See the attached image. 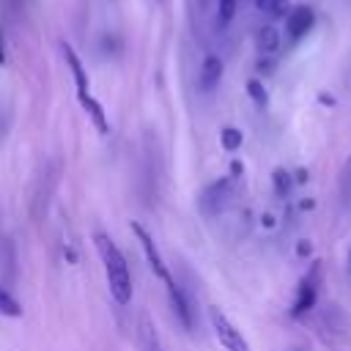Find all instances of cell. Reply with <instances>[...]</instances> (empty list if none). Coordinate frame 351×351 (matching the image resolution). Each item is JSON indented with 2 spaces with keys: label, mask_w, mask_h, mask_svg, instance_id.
Returning <instances> with one entry per match:
<instances>
[{
  "label": "cell",
  "mask_w": 351,
  "mask_h": 351,
  "mask_svg": "<svg viewBox=\"0 0 351 351\" xmlns=\"http://www.w3.org/2000/svg\"><path fill=\"white\" fill-rule=\"evenodd\" d=\"M93 244H96V252L101 258V266H104V277H107V288H110L112 302L118 307L129 304L132 302V274H129V263H126L123 252L118 250V244L107 233H96L93 236Z\"/></svg>",
  "instance_id": "cell-1"
},
{
  "label": "cell",
  "mask_w": 351,
  "mask_h": 351,
  "mask_svg": "<svg viewBox=\"0 0 351 351\" xmlns=\"http://www.w3.org/2000/svg\"><path fill=\"white\" fill-rule=\"evenodd\" d=\"M132 233L137 236V241H140V247H143V255H145V261H148V269L154 271V277L165 285V288H173L176 285V280H173V274H170V269H167V263H165V258H162V252H159V247L154 244V239H151V233L140 225V222H132Z\"/></svg>",
  "instance_id": "cell-2"
},
{
  "label": "cell",
  "mask_w": 351,
  "mask_h": 351,
  "mask_svg": "<svg viewBox=\"0 0 351 351\" xmlns=\"http://www.w3.org/2000/svg\"><path fill=\"white\" fill-rule=\"evenodd\" d=\"M208 321H211V329H214V335L225 351H250L241 329H236V324L219 307H208Z\"/></svg>",
  "instance_id": "cell-3"
},
{
  "label": "cell",
  "mask_w": 351,
  "mask_h": 351,
  "mask_svg": "<svg viewBox=\"0 0 351 351\" xmlns=\"http://www.w3.org/2000/svg\"><path fill=\"white\" fill-rule=\"evenodd\" d=\"M313 25H315V14H313L310 5H296V8H291L288 16H285V33H288L291 41L304 38V36L313 30Z\"/></svg>",
  "instance_id": "cell-4"
},
{
  "label": "cell",
  "mask_w": 351,
  "mask_h": 351,
  "mask_svg": "<svg viewBox=\"0 0 351 351\" xmlns=\"http://www.w3.org/2000/svg\"><path fill=\"white\" fill-rule=\"evenodd\" d=\"M228 197H230V178H219V181H214V184L203 192L200 206H203L206 214H217V211L228 203Z\"/></svg>",
  "instance_id": "cell-5"
},
{
  "label": "cell",
  "mask_w": 351,
  "mask_h": 351,
  "mask_svg": "<svg viewBox=\"0 0 351 351\" xmlns=\"http://www.w3.org/2000/svg\"><path fill=\"white\" fill-rule=\"evenodd\" d=\"M222 80V60L217 55H206L200 63V74H197V85L203 93H211Z\"/></svg>",
  "instance_id": "cell-6"
},
{
  "label": "cell",
  "mask_w": 351,
  "mask_h": 351,
  "mask_svg": "<svg viewBox=\"0 0 351 351\" xmlns=\"http://www.w3.org/2000/svg\"><path fill=\"white\" fill-rule=\"evenodd\" d=\"M315 271L318 269H313L304 280H302V285H299V293H296V302H293V315H302V313H307L310 307H315V299H318V291H315Z\"/></svg>",
  "instance_id": "cell-7"
},
{
  "label": "cell",
  "mask_w": 351,
  "mask_h": 351,
  "mask_svg": "<svg viewBox=\"0 0 351 351\" xmlns=\"http://www.w3.org/2000/svg\"><path fill=\"white\" fill-rule=\"evenodd\" d=\"M77 99H80V107L88 112V118H90V123L96 126V132L99 134H107L110 132V123H107V115H104V107L90 96V90H85V93H77Z\"/></svg>",
  "instance_id": "cell-8"
},
{
  "label": "cell",
  "mask_w": 351,
  "mask_h": 351,
  "mask_svg": "<svg viewBox=\"0 0 351 351\" xmlns=\"http://www.w3.org/2000/svg\"><path fill=\"white\" fill-rule=\"evenodd\" d=\"M60 49H63V58H66V66H69V71H71V77H74V85H77V93H85V90H90V85H88V74H85V69H82V60L77 58V52H74V47H71V44H63Z\"/></svg>",
  "instance_id": "cell-9"
},
{
  "label": "cell",
  "mask_w": 351,
  "mask_h": 351,
  "mask_svg": "<svg viewBox=\"0 0 351 351\" xmlns=\"http://www.w3.org/2000/svg\"><path fill=\"white\" fill-rule=\"evenodd\" d=\"M255 47H258V52L261 55H274L277 49H280V30L274 27V25H263L261 30H258V36H255Z\"/></svg>",
  "instance_id": "cell-10"
},
{
  "label": "cell",
  "mask_w": 351,
  "mask_h": 351,
  "mask_svg": "<svg viewBox=\"0 0 351 351\" xmlns=\"http://www.w3.org/2000/svg\"><path fill=\"white\" fill-rule=\"evenodd\" d=\"M0 315H5V318H19V315H22V304H19L16 296L8 293L3 285H0Z\"/></svg>",
  "instance_id": "cell-11"
},
{
  "label": "cell",
  "mask_w": 351,
  "mask_h": 351,
  "mask_svg": "<svg viewBox=\"0 0 351 351\" xmlns=\"http://www.w3.org/2000/svg\"><path fill=\"white\" fill-rule=\"evenodd\" d=\"M258 11L269 14V16H285L288 11V0H255Z\"/></svg>",
  "instance_id": "cell-12"
},
{
  "label": "cell",
  "mask_w": 351,
  "mask_h": 351,
  "mask_svg": "<svg viewBox=\"0 0 351 351\" xmlns=\"http://www.w3.org/2000/svg\"><path fill=\"white\" fill-rule=\"evenodd\" d=\"M219 140H222V148H225V151H236L244 137H241V132H239L236 126H225L222 134H219Z\"/></svg>",
  "instance_id": "cell-13"
},
{
  "label": "cell",
  "mask_w": 351,
  "mask_h": 351,
  "mask_svg": "<svg viewBox=\"0 0 351 351\" xmlns=\"http://www.w3.org/2000/svg\"><path fill=\"white\" fill-rule=\"evenodd\" d=\"M271 184H274V192H277L280 197H288V192H291V186H293V178H291L285 170H274Z\"/></svg>",
  "instance_id": "cell-14"
},
{
  "label": "cell",
  "mask_w": 351,
  "mask_h": 351,
  "mask_svg": "<svg viewBox=\"0 0 351 351\" xmlns=\"http://www.w3.org/2000/svg\"><path fill=\"white\" fill-rule=\"evenodd\" d=\"M247 93L255 99V104L266 107V101H269V93H266V88H263L258 80H250V82H247Z\"/></svg>",
  "instance_id": "cell-15"
},
{
  "label": "cell",
  "mask_w": 351,
  "mask_h": 351,
  "mask_svg": "<svg viewBox=\"0 0 351 351\" xmlns=\"http://www.w3.org/2000/svg\"><path fill=\"white\" fill-rule=\"evenodd\" d=\"M236 14V0H219V11H217V22L225 27Z\"/></svg>",
  "instance_id": "cell-16"
},
{
  "label": "cell",
  "mask_w": 351,
  "mask_h": 351,
  "mask_svg": "<svg viewBox=\"0 0 351 351\" xmlns=\"http://www.w3.org/2000/svg\"><path fill=\"white\" fill-rule=\"evenodd\" d=\"M310 241H299V255H310Z\"/></svg>",
  "instance_id": "cell-17"
},
{
  "label": "cell",
  "mask_w": 351,
  "mask_h": 351,
  "mask_svg": "<svg viewBox=\"0 0 351 351\" xmlns=\"http://www.w3.org/2000/svg\"><path fill=\"white\" fill-rule=\"evenodd\" d=\"M296 181H299V184L307 181V170H299V173H296Z\"/></svg>",
  "instance_id": "cell-18"
},
{
  "label": "cell",
  "mask_w": 351,
  "mask_h": 351,
  "mask_svg": "<svg viewBox=\"0 0 351 351\" xmlns=\"http://www.w3.org/2000/svg\"><path fill=\"white\" fill-rule=\"evenodd\" d=\"M5 60V52H3V41H0V63Z\"/></svg>",
  "instance_id": "cell-19"
},
{
  "label": "cell",
  "mask_w": 351,
  "mask_h": 351,
  "mask_svg": "<svg viewBox=\"0 0 351 351\" xmlns=\"http://www.w3.org/2000/svg\"><path fill=\"white\" fill-rule=\"evenodd\" d=\"M348 271H351V247H348Z\"/></svg>",
  "instance_id": "cell-20"
}]
</instances>
